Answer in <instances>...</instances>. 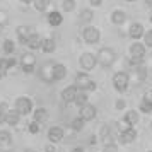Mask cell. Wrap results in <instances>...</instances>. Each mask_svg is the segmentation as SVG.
Here are the masks:
<instances>
[{
  "label": "cell",
  "instance_id": "obj_1",
  "mask_svg": "<svg viewBox=\"0 0 152 152\" xmlns=\"http://www.w3.org/2000/svg\"><path fill=\"white\" fill-rule=\"evenodd\" d=\"M111 82H113V87H115L116 92L123 94V92H126L128 87H130V74L125 72V70H120V72H116V74L113 75Z\"/></svg>",
  "mask_w": 152,
  "mask_h": 152
},
{
  "label": "cell",
  "instance_id": "obj_2",
  "mask_svg": "<svg viewBox=\"0 0 152 152\" xmlns=\"http://www.w3.org/2000/svg\"><path fill=\"white\" fill-rule=\"evenodd\" d=\"M96 56H97V65H101L103 69H110L111 65L115 63V60H116V53L110 46H103L96 53Z\"/></svg>",
  "mask_w": 152,
  "mask_h": 152
},
{
  "label": "cell",
  "instance_id": "obj_3",
  "mask_svg": "<svg viewBox=\"0 0 152 152\" xmlns=\"http://www.w3.org/2000/svg\"><path fill=\"white\" fill-rule=\"evenodd\" d=\"M75 86L80 91H86V92H92V91L97 89L96 80H92L87 72H79V74H77L75 75Z\"/></svg>",
  "mask_w": 152,
  "mask_h": 152
},
{
  "label": "cell",
  "instance_id": "obj_4",
  "mask_svg": "<svg viewBox=\"0 0 152 152\" xmlns=\"http://www.w3.org/2000/svg\"><path fill=\"white\" fill-rule=\"evenodd\" d=\"M14 110L21 115V116H28L34 111V104H33V99L28 96H19L14 103Z\"/></svg>",
  "mask_w": 152,
  "mask_h": 152
},
{
  "label": "cell",
  "instance_id": "obj_5",
  "mask_svg": "<svg viewBox=\"0 0 152 152\" xmlns=\"http://www.w3.org/2000/svg\"><path fill=\"white\" fill-rule=\"evenodd\" d=\"M79 65H80L82 72L89 74L91 70H94V67L97 65V56L94 53H91V51H84L79 56Z\"/></svg>",
  "mask_w": 152,
  "mask_h": 152
},
{
  "label": "cell",
  "instance_id": "obj_6",
  "mask_svg": "<svg viewBox=\"0 0 152 152\" xmlns=\"http://www.w3.org/2000/svg\"><path fill=\"white\" fill-rule=\"evenodd\" d=\"M19 63H21V69L24 74H33L36 69V56L33 55V51H24L21 55Z\"/></svg>",
  "mask_w": 152,
  "mask_h": 152
},
{
  "label": "cell",
  "instance_id": "obj_7",
  "mask_svg": "<svg viewBox=\"0 0 152 152\" xmlns=\"http://www.w3.org/2000/svg\"><path fill=\"white\" fill-rule=\"evenodd\" d=\"M82 39L87 45H96V43L101 41V31L96 28V26H86L82 29Z\"/></svg>",
  "mask_w": 152,
  "mask_h": 152
},
{
  "label": "cell",
  "instance_id": "obj_8",
  "mask_svg": "<svg viewBox=\"0 0 152 152\" xmlns=\"http://www.w3.org/2000/svg\"><path fill=\"white\" fill-rule=\"evenodd\" d=\"M135 140H137V130L132 128V126L121 128L120 133H118V144H121V145H130V144H133Z\"/></svg>",
  "mask_w": 152,
  "mask_h": 152
},
{
  "label": "cell",
  "instance_id": "obj_9",
  "mask_svg": "<svg viewBox=\"0 0 152 152\" xmlns=\"http://www.w3.org/2000/svg\"><path fill=\"white\" fill-rule=\"evenodd\" d=\"M50 144H60L63 138H65V130H63L62 126H58V125H53V126H50L48 128V135H46Z\"/></svg>",
  "mask_w": 152,
  "mask_h": 152
},
{
  "label": "cell",
  "instance_id": "obj_10",
  "mask_svg": "<svg viewBox=\"0 0 152 152\" xmlns=\"http://www.w3.org/2000/svg\"><path fill=\"white\" fill-rule=\"evenodd\" d=\"M121 121H123V128H128V126H132V128H135V125L140 121V115H138V110H128L125 111V115L121 116Z\"/></svg>",
  "mask_w": 152,
  "mask_h": 152
},
{
  "label": "cell",
  "instance_id": "obj_11",
  "mask_svg": "<svg viewBox=\"0 0 152 152\" xmlns=\"http://www.w3.org/2000/svg\"><path fill=\"white\" fill-rule=\"evenodd\" d=\"M79 116L82 118L86 123H87V121H92V120H96V116H97V108L94 104L87 103L86 106H82V108L79 110Z\"/></svg>",
  "mask_w": 152,
  "mask_h": 152
},
{
  "label": "cell",
  "instance_id": "obj_12",
  "mask_svg": "<svg viewBox=\"0 0 152 152\" xmlns=\"http://www.w3.org/2000/svg\"><path fill=\"white\" fill-rule=\"evenodd\" d=\"M147 55V46L140 41H133L130 45V56L132 58H138V60H145Z\"/></svg>",
  "mask_w": 152,
  "mask_h": 152
},
{
  "label": "cell",
  "instance_id": "obj_13",
  "mask_svg": "<svg viewBox=\"0 0 152 152\" xmlns=\"http://www.w3.org/2000/svg\"><path fill=\"white\" fill-rule=\"evenodd\" d=\"M77 94H79V87H77L75 84H72V86H69V87H65V89L62 91V101L65 104H74V101H75Z\"/></svg>",
  "mask_w": 152,
  "mask_h": 152
},
{
  "label": "cell",
  "instance_id": "obj_14",
  "mask_svg": "<svg viewBox=\"0 0 152 152\" xmlns=\"http://www.w3.org/2000/svg\"><path fill=\"white\" fill-rule=\"evenodd\" d=\"M34 33H36V31L31 28V26H17V29H15L17 39H19V43H21V45H24V46H26L28 39L34 34Z\"/></svg>",
  "mask_w": 152,
  "mask_h": 152
},
{
  "label": "cell",
  "instance_id": "obj_15",
  "mask_svg": "<svg viewBox=\"0 0 152 152\" xmlns=\"http://www.w3.org/2000/svg\"><path fill=\"white\" fill-rule=\"evenodd\" d=\"M67 77V67L63 63H53L51 65V82H60Z\"/></svg>",
  "mask_w": 152,
  "mask_h": 152
},
{
  "label": "cell",
  "instance_id": "obj_16",
  "mask_svg": "<svg viewBox=\"0 0 152 152\" xmlns=\"http://www.w3.org/2000/svg\"><path fill=\"white\" fill-rule=\"evenodd\" d=\"M145 34V29L142 22H132L130 28H128V36H130L133 41H140Z\"/></svg>",
  "mask_w": 152,
  "mask_h": 152
},
{
  "label": "cell",
  "instance_id": "obj_17",
  "mask_svg": "<svg viewBox=\"0 0 152 152\" xmlns=\"http://www.w3.org/2000/svg\"><path fill=\"white\" fill-rule=\"evenodd\" d=\"M14 140H12V133L9 130H0V151H9L12 149Z\"/></svg>",
  "mask_w": 152,
  "mask_h": 152
},
{
  "label": "cell",
  "instance_id": "obj_18",
  "mask_svg": "<svg viewBox=\"0 0 152 152\" xmlns=\"http://www.w3.org/2000/svg\"><path fill=\"white\" fill-rule=\"evenodd\" d=\"M48 118H50V113L46 108H43V106H39V108H36L34 111H33V120H34L36 123H46L48 121Z\"/></svg>",
  "mask_w": 152,
  "mask_h": 152
},
{
  "label": "cell",
  "instance_id": "obj_19",
  "mask_svg": "<svg viewBox=\"0 0 152 152\" xmlns=\"http://www.w3.org/2000/svg\"><path fill=\"white\" fill-rule=\"evenodd\" d=\"M15 65H17V58H14V56H0V72L7 74Z\"/></svg>",
  "mask_w": 152,
  "mask_h": 152
},
{
  "label": "cell",
  "instance_id": "obj_20",
  "mask_svg": "<svg viewBox=\"0 0 152 152\" xmlns=\"http://www.w3.org/2000/svg\"><path fill=\"white\" fill-rule=\"evenodd\" d=\"M46 19H48V24L53 26V28H58V26L63 24V15H62V12H58V10H51V12L46 15Z\"/></svg>",
  "mask_w": 152,
  "mask_h": 152
},
{
  "label": "cell",
  "instance_id": "obj_21",
  "mask_svg": "<svg viewBox=\"0 0 152 152\" xmlns=\"http://www.w3.org/2000/svg\"><path fill=\"white\" fill-rule=\"evenodd\" d=\"M41 45H43V38L38 34V33H34V34L28 39L26 48H29L31 51H36V50H41Z\"/></svg>",
  "mask_w": 152,
  "mask_h": 152
},
{
  "label": "cell",
  "instance_id": "obj_22",
  "mask_svg": "<svg viewBox=\"0 0 152 152\" xmlns=\"http://www.w3.org/2000/svg\"><path fill=\"white\" fill-rule=\"evenodd\" d=\"M125 21H126V12H125V10L116 9V10L111 12V22H113L115 26H121Z\"/></svg>",
  "mask_w": 152,
  "mask_h": 152
},
{
  "label": "cell",
  "instance_id": "obj_23",
  "mask_svg": "<svg viewBox=\"0 0 152 152\" xmlns=\"http://www.w3.org/2000/svg\"><path fill=\"white\" fill-rule=\"evenodd\" d=\"M21 118L22 116L15 110H9L7 118H5V125H9V126H17V125H19V121H21Z\"/></svg>",
  "mask_w": 152,
  "mask_h": 152
},
{
  "label": "cell",
  "instance_id": "obj_24",
  "mask_svg": "<svg viewBox=\"0 0 152 152\" xmlns=\"http://www.w3.org/2000/svg\"><path fill=\"white\" fill-rule=\"evenodd\" d=\"M55 50H56V43L53 38H43V45H41L43 53H53Z\"/></svg>",
  "mask_w": 152,
  "mask_h": 152
},
{
  "label": "cell",
  "instance_id": "obj_25",
  "mask_svg": "<svg viewBox=\"0 0 152 152\" xmlns=\"http://www.w3.org/2000/svg\"><path fill=\"white\" fill-rule=\"evenodd\" d=\"M87 103H89V92H86V91H80V89H79V94H77L74 104H75L77 108L80 110V108H82V106H86Z\"/></svg>",
  "mask_w": 152,
  "mask_h": 152
},
{
  "label": "cell",
  "instance_id": "obj_26",
  "mask_svg": "<svg viewBox=\"0 0 152 152\" xmlns=\"http://www.w3.org/2000/svg\"><path fill=\"white\" fill-rule=\"evenodd\" d=\"M92 17H94L92 9H82L80 14H79V21L82 22V24H87V26H89L91 21H92Z\"/></svg>",
  "mask_w": 152,
  "mask_h": 152
},
{
  "label": "cell",
  "instance_id": "obj_27",
  "mask_svg": "<svg viewBox=\"0 0 152 152\" xmlns=\"http://www.w3.org/2000/svg\"><path fill=\"white\" fill-rule=\"evenodd\" d=\"M2 51H4V55L12 56L14 55V51H15V43L12 41V39H5L4 45H2Z\"/></svg>",
  "mask_w": 152,
  "mask_h": 152
},
{
  "label": "cell",
  "instance_id": "obj_28",
  "mask_svg": "<svg viewBox=\"0 0 152 152\" xmlns=\"http://www.w3.org/2000/svg\"><path fill=\"white\" fill-rule=\"evenodd\" d=\"M133 75L137 77L138 80H145L149 72H147V67L145 65H138V67H133Z\"/></svg>",
  "mask_w": 152,
  "mask_h": 152
},
{
  "label": "cell",
  "instance_id": "obj_29",
  "mask_svg": "<svg viewBox=\"0 0 152 152\" xmlns=\"http://www.w3.org/2000/svg\"><path fill=\"white\" fill-rule=\"evenodd\" d=\"M84 126H86V121H84L80 116H75L72 121H70V128H72L74 132H82Z\"/></svg>",
  "mask_w": 152,
  "mask_h": 152
},
{
  "label": "cell",
  "instance_id": "obj_30",
  "mask_svg": "<svg viewBox=\"0 0 152 152\" xmlns=\"http://www.w3.org/2000/svg\"><path fill=\"white\" fill-rule=\"evenodd\" d=\"M50 4H51V0H34V2H33V7H34L38 12H45V10L50 7Z\"/></svg>",
  "mask_w": 152,
  "mask_h": 152
},
{
  "label": "cell",
  "instance_id": "obj_31",
  "mask_svg": "<svg viewBox=\"0 0 152 152\" xmlns=\"http://www.w3.org/2000/svg\"><path fill=\"white\" fill-rule=\"evenodd\" d=\"M75 0H63L62 2V10L63 12H74L75 10Z\"/></svg>",
  "mask_w": 152,
  "mask_h": 152
},
{
  "label": "cell",
  "instance_id": "obj_32",
  "mask_svg": "<svg viewBox=\"0 0 152 152\" xmlns=\"http://www.w3.org/2000/svg\"><path fill=\"white\" fill-rule=\"evenodd\" d=\"M9 104L7 103H0V125H5V118H7L9 113Z\"/></svg>",
  "mask_w": 152,
  "mask_h": 152
},
{
  "label": "cell",
  "instance_id": "obj_33",
  "mask_svg": "<svg viewBox=\"0 0 152 152\" xmlns=\"http://www.w3.org/2000/svg\"><path fill=\"white\" fill-rule=\"evenodd\" d=\"M144 45L147 46V48L152 50V29H145V34H144Z\"/></svg>",
  "mask_w": 152,
  "mask_h": 152
},
{
  "label": "cell",
  "instance_id": "obj_34",
  "mask_svg": "<svg viewBox=\"0 0 152 152\" xmlns=\"http://www.w3.org/2000/svg\"><path fill=\"white\" fill-rule=\"evenodd\" d=\"M103 152H120V147L115 142H106L103 147Z\"/></svg>",
  "mask_w": 152,
  "mask_h": 152
},
{
  "label": "cell",
  "instance_id": "obj_35",
  "mask_svg": "<svg viewBox=\"0 0 152 152\" xmlns=\"http://www.w3.org/2000/svg\"><path fill=\"white\" fill-rule=\"evenodd\" d=\"M7 24H9V14H7V10L0 9V28H5Z\"/></svg>",
  "mask_w": 152,
  "mask_h": 152
},
{
  "label": "cell",
  "instance_id": "obj_36",
  "mask_svg": "<svg viewBox=\"0 0 152 152\" xmlns=\"http://www.w3.org/2000/svg\"><path fill=\"white\" fill-rule=\"evenodd\" d=\"M39 128H41V125H39V123H36L34 120H33L31 123H28V130H29V133H33V135L39 133Z\"/></svg>",
  "mask_w": 152,
  "mask_h": 152
},
{
  "label": "cell",
  "instance_id": "obj_37",
  "mask_svg": "<svg viewBox=\"0 0 152 152\" xmlns=\"http://www.w3.org/2000/svg\"><path fill=\"white\" fill-rule=\"evenodd\" d=\"M115 108H116V111H123L126 108V101H125L123 97H118L116 103H115Z\"/></svg>",
  "mask_w": 152,
  "mask_h": 152
},
{
  "label": "cell",
  "instance_id": "obj_38",
  "mask_svg": "<svg viewBox=\"0 0 152 152\" xmlns=\"http://www.w3.org/2000/svg\"><path fill=\"white\" fill-rule=\"evenodd\" d=\"M140 101H144V103H147L149 106H152V89H149V91H147V92L144 94V97H142Z\"/></svg>",
  "mask_w": 152,
  "mask_h": 152
},
{
  "label": "cell",
  "instance_id": "obj_39",
  "mask_svg": "<svg viewBox=\"0 0 152 152\" xmlns=\"http://www.w3.org/2000/svg\"><path fill=\"white\" fill-rule=\"evenodd\" d=\"M45 152H56V147H55V144H46L45 145Z\"/></svg>",
  "mask_w": 152,
  "mask_h": 152
},
{
  "label": "cell",
  "instance_id": "obj_40",
  "mask_svg": "<svg viewBox=\"0 0 152 152\" xmlns=\"http://www.w3.org/2000/svg\"><path fill=\"white\" fill-rule=\"evenodd\" d=\"M103 2H104V0H89L91 7H101V5H103Z\"/></svg>",
  "mask_w": 152,
  "mask_h": 152
},
{
  "label": "cell",
  "instance_id": "obj_41",
  "mask_svg": "<svg viewBox=\"0 0 152 152\" xmlns=\"http://www.w3.org/2000/svg\"><path fill=\"white\" fill-rule=\"evenodd\" d=\"M70 152H86V151H84L82 145H77V147H74V149H72Z\"/></svg>",
  "mask_w": 152,
  "mask_h": 152
},
{
  "label": "cell",
  "instance_id": "obj_42",
  "mask_svg": "<svg viewBox=\"0 0 152 152\" xmlns=\"http://www.w3.org/2000/svg\"><path fill=\"white\" fill-rule=\"evenodd\" d=\"M19 2H22V4H24V5H29V4H33V2H34V0H19Z\"/></svg>",
  "mask_w": 152,
  "mask_h": 152
},
{
  "label": "cell",
  "instance_id": "obj_43",
  "mask_svg": "<svg viewBox=\"0 0 152 152\" xmlns=\"http://www.w3.org/2000/svg\"><path fill=\"white\" fill-rule=\"evenodd\" d=\"M91 144L96 145V144H97V137H91Z\"/></svg>",
  "mask_w": 152,
  "mask_h": 152
},
{
  "label": "cell",
  "instance_id": "obj_44",
  "mask_svg": "<svg viewBox=\"0 0 152 152\" xmlns=\"http://www.w3.org/2000/svg\"><path fill=\"white\" fill-rule=\"evenodd\" d=\"M24 152H36V151H34V149H31V147H29V149H26Z\"/></svg>",
  "mask_w": 152,
  "mask_h": 152
},
{
  "label": "cell",
  "instance_id": "obj_45",
  "mask_svg": "<svg viewBox=\"0 0 152 152\" xmlns=\"http://www.w3.org/2000/svg\"><path fill=\"white\" fill-rule=\"evenodd\" d=\"M149 21L152 22V10H151V12H149Z\"/></svg>",
  "mask_w": 152,
  "mask_h": 152
},
{
  "label": "cell",
  "instance_id": "obj_46",
  "mask_svg": "<svg viewBox=\"0 0 152 152\" xmlns=\"http://www.w3.org/2000/svg\"><path fill=\"white\" fill-rule=\"evenodd\" d=\"M149 125H151V132H152V120H151V123H149Z\"/></svg>",
  "mask_w": 152,
  "mask_h": 152
},
{
  "label": "cell",
  "instance_id": "obj_47",
  "mask_svg": "<svg viewBox=\"0 0 152 152\" xmlns=\"http://www.w3.org/2000/svg\"><path fill=\"white\" fill-rule=\"evenodd\" d=\"M125 2H135V0H125Z\"/></svg>",
  "mask_w": 152,
  "mask_h": 152
},
{
  "label": "cell",
  "instance_id": "obj_48",
  "mask_svg": "<svg viewBox=\"0 0 152 152\" xmlns=\"http://www.w3.org/2000/svg\"><path fill=\"white\" fill-rule=\"evenodd\" d=\"M147 152H152V151H147Z\"/></svg>",
  "mask_w": 152,
  "mask_h": 152
}]
</instances>
